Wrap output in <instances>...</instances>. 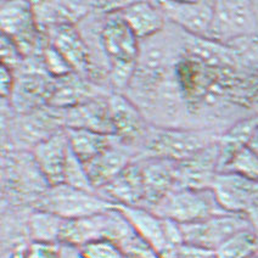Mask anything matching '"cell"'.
Wrapping results in <instances>:
<instances>
[{
    "instance_id": "19",
    "label": "cell",
    "mask_w": 258,
    "mask_h": 258,
    "mask_svg": "<svg viewBox=\"0 0 258 258\" xmlns=\"http://www.w3.org/2000/svg\"><path fill=\"white\" fill-rule=\"evenodd\" d=\"M90 9H93L92 4L86 3H33L38 28L40 32L46 33L60 26L75 25L89 14Z\"/></svg>"
},
{
    "instance_id": "20",
    "label": "cell",
    "mask_w": 258,
    "mask_h": 258,
    "mask_svg": "<svg viewBox=\"0 0 258 258\" xmlns=\"http://www.w3.org/2000/svg\"><path fill=\"white\" fill-rule=\"evenodd\" d=\"M119 13L138 39L154 36L165 25L166 16L158 3H127Z\"/></svg>"
},
{
    "instance_id": "31",
    "label": "cell",
    "mask_w": 258,
    "mask_h": 258,
    "mask_svg": "<svg viewBox=\"0 0 258 258\" xmlns=\"http://www.w3.org/2000/svg\"><path fill=\"white\" fill-rule=\"evenodd\" d=\"M2 64L3 66L8 67V69L15 71L16 69L21 67V64L25 60V55L22 54V51L20 50V48L17 46V44L14 42L11 38L2 33Z\"/></svg>"
},
{
    "instance_id": "18",
    "label": "cell",
    "mask_w": 258,
    "mask_h": 258,
    "mask_svg": "<svg viewBox=\"0 0 258 258\" xmlns=\"http://www.w3.org/2000/svg\"><path fill=\"white\" fill-rule=\"evenodd\" d=\"M50 44L69 61L73 71L81 76L90 75L92 58L89 46L81 36L75 25H64L48 32Z\"/></svg>"
},
{
    "instance_id": "29",
    "label": "cell",
    "mask_w": 258,
    "mask_h": 258,
    "mask_svg": "<svg viewBox=\"0 0 258 258\" xmlns=\"http://www.w3.org/2000/svg\"><path fill=\"white\" fill-rule=\"evenodd\" d=\"M42 61L44 71L54 79H58L71 75L75 71L69 61L50 43L45 44L42 49Z\"/></svg>"
},
{
    "instance_id": "27",
    "label": "cell",
    "mask_w": 258,
    "mask_h": 258,
    "mask_svg": "<svg viewBox=\"0 0 258 258\" xmlns=\"http://www.w3.org/2000/svg\"><path fill=\"white\" fill-rule=\"evenodd\" d=\"M63 184L76 187V189L79 190L98 192L95 191L92 183H90L89 175H88L86 169V165L73 154L71 148H70V154L69 157H67L66 167H64Z\"/></svg>"
},
{
    "instance_id": "38",
    "label": "cell",
    "mask_w": 258,
    "mask_h": 258,
    "mask_svg": "<svg viewBox=\"0 0 258 258\" xmlns=\"http://www.w3.org/2000/svg\"><path fill=\"white\" fill-rule=\"evenodd\" d=\"M213 258H216V257H213Z\"/></svg>"
},
{
    "instance_id": "11",
    "label": "cell",
    "mask_w": 258,
    "mask_h": 258,
    "mask_svg": "<svg viewBox=\"0 0 258 258\" xmlns=\"http://www.w3.org/2000/svg\"><path fill=\"white\" fill-rule=\"evenodd\" d=\"M55 79L44 72L29 70L15 81L11 94L15 108L20 112L29 113L49 104L54 90Z\"/></svg>"
},
{
    "instance_id": "21",
    "label": "cell",
    "mask_w": 258,
    "mask_h": 258,
    "mask_svg": "<svg viewBox=\"0 0 258 258\" xmlns=\"http://www.w3.org/2000/svg\"><path fill=\"white\" fill-rule=\"evenodd\" d=\"M98 96L92 84L82 78L81 75L73 72L66 77L55 79L54 90L48 105L66 111Z\"/></svg>"
},
{
    "instance_id": "16",
    "label": "cell",
    "mask_w": 258,
    "mask_h": 258,
    "mask_svg": "<svg viewBox=\"0 0 258 258\" xmlns=\"http://www.w3.org/2000/svg\"><path fill=\"white\" fill-rule=\"evenodd\" d=\"M98 194L115 206L143 207L145 190L139 161L134 160L118 177L98 190Z\"/></svg>"
},
{
    "instance_id": "33",
    "label": "cell",
    "mask_w": 258,
    "mask_h": 258,
    "mask_svg": "<svg viewBox=\"0 0 258 258\" xmlns=\"http://www.w3.org/2000/svg\"><path fill=\"white\" fill-rule=\"evenodd\" d=\"M215 252L199 247V246L183 244L178 247L177 258H213Z\"/></svg>"
},
{
    "instance_id": "5",
    "label": "cell",
    "mask_w": 258,
    "mask_h": 258,
    "mask_svg": "<svg viewBox=\"0 0 258 258\" xmlns=\"http://www.w3.org/2000/svg\"><path fill=\"white\" fill-rule=\"evenodd\" d=\"M184 244H190L215 252L237 231L252 228L247 217L237 213H221L202 221L180 224Z\"/></svg>"
},
{
    "instance_id": "36",
    "label": "cell",
    "mask_w": 258,
    "mask_h": 258,
    "mask_svg": "<svg viewBox=\"0 0 258 258\" xmlns=\"http://www.w3.org/2000/svg\"><path fill=\"white\" fill-rule=\"evenodd\" d=\"M122 258H133V257H129V256H125V254H123Z\"/></svg>"
},
{
    "instance_id": "3",
    "label": "cell",
    "mask_w": 258,
    "mask_h": 258,
    "mask_svg": "<svg viewBox=\"0 0 258 258\" xmlns=\"http://www.w3.org/2000/svg\"><path fill=\"white\" fill-rule=\"evenodd\" d=\"M152 212L163 219L189 224L225 213L212 189L174 187L155 206Z\"/></svg>"
},
{
    "instance_id": "26",
    "label": "cell",
    "mask_w": 258,
    "mask_h": 258,
    "mask_svg": "<svg viewBox=\"0 0 258 258\" xmlns=\"http://www.w3.org/2000/svg\"><path fill=\"white\" fill-rule=\"evenodd\" d=\"M64 219L49 211L38 210L29 217V235L33 241L60 242Z\"/></svg>"
},
{
    "instance_id": "37",
    "label": "cell",
    "mask_w": 258,
    "mask_h": 258,
    "mask_svg": "<svg viewBox=\"0 0 258 258\" xmlns=\"http://www.w3.org/2000/svg\"><path fill=\"white\" fill-rule=\"evenodd\" d=\"M252 258H258V254H256V256H254V257H252Z\"/></svg>"
},
{
    "instance_id": "14",
    "label": "cell",
    "mask_w": 258,
    "mask_h": 258,
    "mask_svg": "<svg viewBox=\"0 0 258 258\" xmlns=\"http://www.w3.org/2000/svg\"><path fill=\"white\" fill-rule=\"evenodd\" d=\"M133 161L128 146L119 138H116L112 145L84 165L90 183L98 191L118 177Z\"/></svg>"
},
{
    "instance_id": "23",
    "label": "cell",
    "mask_w": 258,
    "mask_h": 258,
    "mask_svg": "<svg viewBox=\"0 0 258 258\" xmlns=\"http://www.w3.org/2000/svg\"><path fill=\"white\" fill-rule=\"evenodd\" d=\"M69 136L70 148L73 154L83 163L89 162L102 151L106 150L116 140V136L102 134L98 132L87 131V129H69L66 128Z\"/></svg>"
},
{
    "instance_id": "4",
    "label": "cell",
    "mask_w": 258,
    "mask_h": 258,
    "mask_svg": "<svg viewBox=\"0 0 258 258\" xmlns=\"http://www.w3.org/2000/svg\"><path fill=\"white\" fill-rule=\"evenodd\" d=\"M115 205L98 192L86 191L66 184L50 186L40 199L39 210L49 211L63 219L90 217L112 210Z\"/></svg>"
},
{
    "instance_id": "28",
    "label": "cell",
    "mask_w": 258,
    "mask_h": 258,
    "mask_svg": "<svg viewBox=\"0 0 258 258\" xmlns=\"http://www.w3.org/2000/svg\"><path fill=\"white\" fill-rule=\"evenodd\" d=\"M222 172H231L251 180L258 181V156L247 146L235 154Z\"/></svg>"
},
{
    "instance_id": "10",
    "label": "cell",
    "mask_w": 258,
    "mask_h": 258,
    "mask_svg": "<svg viewBox=\"0 0 258 258\" xmlns=\"http://www.w3.org/2000/svg\"><path fill=\"white\" fill-rule=\"evenodd\" d=\"M218 173L219 146L217 142L189 160L177 162L175 187L211 189Z\"/></svg>"
},
{
    "instance_id": "24",
    "label": "cell",
    "mask_w": 258,
    "mask_h": 258,
    "mask_svg": "<svg viewBox=\"0 0 258 258\" xmlns=\"http://www.w3.org/2000/svg\"><path fill=\"white\" fill-rule=\"evenodd\" d=\"M258 121L254 119H247V121L237 123L224 134L221 139H218L219 146V172L224 169V167L229 163V161L235 156L241 149L247 146L248 139H250L252 132L256 128Z\"/></svg>"
},
{
    "instance_id": "25",
    "label": "cell",
    "mask_w": 258,
    "mask_h": 258,
    "mask_svg": "<svg viewBox=\"0 0 258 258\" xmlns=\"http://www.w3.org/2000/svg\"><path fill=\"white\" fill-rule=\"evenodd\" d=\"M258 254V235L246 228L231 235L215 251L216 258H252Z\"/></svg>"
},
{
    "instance_id": "22",
    "label": "cell",
    "mask_w": 258,
    "mask_h": 258,
    "mask_svg": "<svg viewBox=\"0 0 258 258\" xmlns=\"http://www.w3.org/2000/svg\"><path fill=\"white\" fill-rule=\"evenodd\" d=\"M108 102L115 136L127 143L128 140L137 139L142 136L144 133V121L136 105L118 94L111 96Z\"/></svg>"
},
{
    "instance_id": "32",
    "label": "cell",
    "mask_w": 258,
    "mask_h": 258,
    "mask_svg": "<svg viewBox=\"0 0 258 258\" xmlns=\"http://www.w3.org/2000/svg\"><path fill=\"white\" fill-rule=\"evenodd\" d=\"M25 258H62V244L32 241L26 248Z\"/></svg>"
},
{
    "instance_id": "17",
    "label": "cell",
    "mask_w": 258,
    "mask_h": 258,
    "mask_svg": "<svg viewBox=\"0 0 258 258\" xmlns=\"http://www.w3.org/2000/svg\"><path fill=\"white\" fill-rule=\"evenodd\" d=\"M127 219L134 231L149 245L163 254L171 248L167 239L166 222L151 210L138 206H115Z\"/></svg>"
},
{
    "instance_id": "35",
    "label": "cell",
    "mask_w": 258,
    "mask_h": 258,
    "mask_svg": "<svg viewBox=\"0 0 258 258\" xmlns=\"http://www.w3.org/2000/svg\"><path fill=\"white\" fill-rule=\"evenodd\" d=\"M247 148L250 149V150L253 152L256 156H258V124L256 125V128L253 129V132H252L250 139H248Z\"/></svg>"
},
{
    "instance_id": "30",
    "label": "cell",
    "mask_w": 258,
    "mask_h": 258,
    "mask_svg": "<svg viewBox=\"0 0 258 258\" xmlns=\"http://www.w3.org/2000/svg\"><path fill=\"white\" fill-rule=\"evenodd\" d=\"M81 258H122L123 252L116 242L108 239L94 240L78 248Z\"/></svg>"
},
{
    "instance_id": "6",
    "label": "cell",
    "mask_w": 258,
    "mask_h": 258,
    "mask_svg": "<svg viewBox=\"0 0 258 258\" xmlns=\"http://www.w3.org/2000/svg\"><path fill=\"white\" fill-rule=\"evenodd\" d=\"M256 26V14L251 3L217 2L207 39L228 42L250 34Z\"/></svg>"
},
{
    "instance_id": "7",
    "label": "cell",
    "mask_w": 258,
    "mask_h": 258,
    "mask_svg": "<svg viewBox=\"0 0 258 258\" xmlns=\"http://www.w3.org/2000/svg\"><path fill=\"white\" fill-rule=\"evenodd\" d=\"M2 33L14 40L25 56H28L38 44V28L33 4L27 2H5L0 9Z\"/></svg>"
},
{
    "instance_id": "2",
    "label": "cell",
    "mask_w": 258,
    "mask_h": 258,
    "mask_svg": "<svg viewBox=\"0 0 258 258\" xmlns=\"http://www.w3.org/2000/svg\"><path fill=\"white\" fill-rule=\"evenodd\" d=\"M218 142L215 134L196 129H154L146 138L143 157L183 162Z\"/></svg>"
},
{
    "instance_id": "13",
    "label": "cell",
    "mask_w": 258,
    "mask_h": 258,
    "mask_svg": "<svg viewBox=\"0 0 258 258\" xmlns=\"http://www.w3.org/2000/svg\"><path fill=\"white\" fill-rule=\"evenodd\" d=\"M166 19L199 37L207 38L215 15L212 2H161Z\"/></svg>"
},
{
    "instance_id": "12",
    "label": "cell",
    "mask_w": 258,
    "mask_h": 258,
    "mask_svg": "<svg viewBox=\"0 0 258 258\" xmlns=\"http://www.w3.org/2000/svg\"><path fill=\"white\" fill-rule=\"evenodd\" d=\"M139 161L142 167L144 190V208L154 210L155 206L175 187L177 162L157 157H142Z\"/></svg>"
},
{
    "instance_id": "15",
    "label": "cell",
    "mask_w": 258,
    "mask_h": 258,
    "mask_svg": "<svg viewBox=\"0 0 258 258\" xmlns=\"http://www.w3.org/2000/svg\"><path fill=\"white\" fill-rule=\"evenodd\" d=\"M63 124L69 129H87L102 134L115 136L112 119H111L108 99H90L83 104L63 111Z\"/></svg>"
},
{
    "instance_id": "34",
    "label": "cell",
    "mask_w": 258,
    "mask_h": 258,
    "mask_svg": "<svg viewBox=\"0 0 258 258\" xmlns=\"http://www.w3.org/2000/svg\"><path fill=\"white\" fill-rule=\"evenodd\" d=\"M15 81H16V78H15L13 70L2 64V70H0V86H2V89H0V93L4 98L11 96L15 87Z\"/></svg>"
},
{
    "instance_id": "9",
    "label": "cell",
    "mask_w": 258,
    "mask_h": 258,
    "mask_svg": "<svg viewBox=\"0 0 258 258\" xmlns=\"http://www.w3.org/2000/svg\"><path fill=\"white\" fill-rule=\"evenodd\" d=\"M70 154L66 128L55 132L33 146V158L49 186L63 184V173Z\"/></svg>"
},
{
    "instance_id": "8",
    "label": "cell",
    "mask_w": 258,
    "mask_h": 258,
    "mask_svg": "<svg viewBox=\"0 0 258 258\" xmlns=\"http://www.w3.org/2000/svg\"><path fill=\"white\" fill-rule=\"evenodd\" d=\"M211 189L225 212L245 215L258 200V181L231 172H219Z\"/></svg>"
},
{
    "instance_id": "1",
    "label": "cell",
    "mask_w": 258,
    "mask_h": 258,
    "mask_svg": "<svg viewBox=\"0 0 258 258\" xmlns=\"http://www.w3.org/2000/svg\"><path fill=\"white\" fill-rule=\"evenodd\" d=\"M100 45L106 55L111 82L124 88L133 79L139 57V39L124 21L119 11L107 15L101 28Z\"/></svg>"
}]
</instances>
